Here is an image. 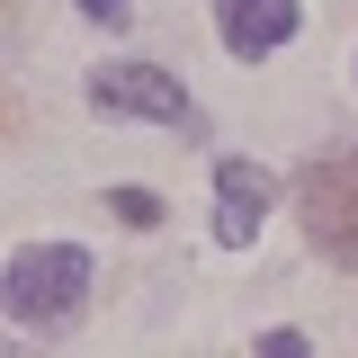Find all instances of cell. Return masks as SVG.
I'll return each instance as SVG.
<instances>
[{"mask_svg":"<svg viewBox=\"0 0 358 358\" xmlns=\"http://www.w3.org/2000/svg\"><path fill=\"white\" fill-rule=\"evenodd\" d=\"M81 305H90V251H72V242H27L0 278V313L18 331H63Z\"/></svg>","mask_w":358,"mask_h":358,"instance_id":"6da1fadb","label":"cell"},{"mask_svg":"<svg viewBox=\"0 0 358 358\" xmlns=\"http://www.w3.org/2000/svg\"><path fill=\"white\" fill-rule=\"evenodd\" d=\"M296 206H305V242L313 251L358 268V143L350 152H322V162L296 179Z\"/></svg>","mask_w":358,"mask_h":358,"instance_id":"7a4b0ae2","label":"cell"},{"mask_svg":"<svg viewBox=\"0 0 358 358\" xmlns=\"http://www.w3.org/2000/svg\"><path fill=\"white\" fill-rule=\"evenodd\" d=\"M90 108L99 117H152V126H188V90L162 63H108L90 72Z\"/></svg>","mask_w":358,"mask_h":358,"instance_id":"3957f363","label":"cell"},{"mask_svg":"<svg viewBox=\"0 0 358 358\" xmlns=\"http://www.w3.org/2000/svg\"><path fill=\"white\" fill-rule=\"evenodd\" d=\"M296 27H305V0H215V36H224V54H242V63L278 54Z\"/></svg>","mask_w":358,"mask_h":358,"instance_id":"277c9868","label":"cell"},{"mask_svg":"<svg viewBox=\"0 0 358 358\" xmlns=\"http://www.w3.org/2000/svg\"><path fill=\"white\" fill-rule=\"evenodd\" d=\"M260 224H268V171L215 162V242H224V251H251Z\"/></svg>","mask_w":358,"mask_h":358,"instance_id":"5b68a950","label":"cell"},{"mask_svg":"<svg viewBox=\"0 0 358 358\" xmlns=\"http://www.w3.org/2000/svg\"><path fill=\"white\" fill-rule=\"evenodd\" d=\"M108 215L134 224V233H152V224H162V197H152V188H108Z\"/></svg>","mask_w":358,"mask_h":358,"instance_id":"8992f818","label":"cell"},{"mask_svg":"<svg viewBox=\"0 0 358 358\" xmlns=\"http://www.w3.org/2000/svg\"><path fill=\"white\" fill-rule=\"evenodd\" d=\"M260 358H313V350H305V331H268V341H260Z\"/></svg>","mask_w":358,"mask_h":358,"instance_id":"52a82bcc","label":"cell"},{"mask_svg":"<svg viewBox=\"0 0 358 358\" xmlns=\"http://www.w3.org/2000/svg\"><path fill=\"white\" fill-rule=\"evenodd\" d=\"M81 9L99 18V27H126V18H134V0H81Z\"/></svg>","mask_w":358,"mask_h":358,"instance_id":"ba28073f","label":"cell"},{"mask_svg":"<svg viewBox=\"0 0 358 358\" xmlns=\"http://www.w3.org/2000/svg\"><path fill=\"white\" fill-rule=\"evenodd\" d=\"M0 134H9V108H0Z\"/></svg>","mask_w":358,"mask_h":358,"instance_id":"9c48e42d","label":"cell"}]
</instances>
